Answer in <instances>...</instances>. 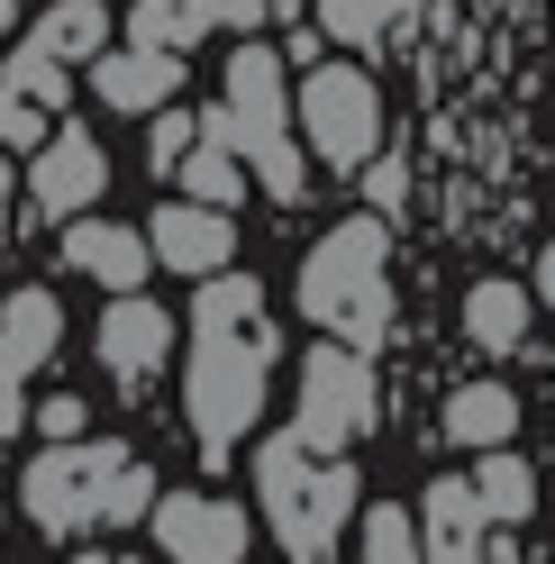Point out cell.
<instances>
[{"label":"cell","mask_w":555,"mask_h":564,"mask_svg":"<svg viewBox=\"0 0 555 564\" xmlns=\"http://www.w3.org/2000/svg\"><path fill=\"white\" fill-rule=\"evenodd\" d=\"M100 365H110V382H146L173 365V310L146 301V292H110V310H100Z\"/></svg>","instance_id":"cell-9"},{"label":"cell","mask_w":555,"mask_h":564,"mask_svg":"<svg viewBox=\"0 0 555 564\" xmlns=\"http://www.w3.org/2000/svg\"><path fill=\"white\" fill-rule=\"evenodd\" d=\"M0 28H19V0H0Z\"/></svg>","instance_id":"cell-32"},{"label":"cell","mask_w":555,"mask_h":564,"mask_svg":"<svg viewBox=\"0 0 555 564\" xmlns=\"http://www.w3.org/2000/svg\"><path fill=\"white\" fill-rule=\"evenodd\" d=\"M264 382H273V310H264V282L228 264L192 301V382H183L192 446L210 465L264 419Z\"/></svg>","instance_id":"cell-1"},{"label":"cell","mask_w":555,"mask_h":564,"mask_svg":"<svg viewBox=\"0 0 555 564\" xmlns=\"http://www.w3.org/2000/svg\"><path fill=\"white\" fill-rule=\"evenodd\" d=\"M91 91L110 100V110H128V119L173 110V91H183V55H164V46H100L91 55Z\"/></svg>","instance_id":"cell-11"},{"label":"cell","mask_w":555,"mask_h":564,"mask_svg":"<svg viewBox=\"0 0 555 564\" xmlns=\"http://www.w3.org/2000/svg\"><path fill=\"white\" fill-rule=\"evenodd\" d=\"M19 501H28V519H37L46 538H74V528H91V474H83V446H46L37 465H28Z\"/></svg>","instance_id":"cell-13"},{"label":"cell","mask_w":555,"mask_h":564,"mask_svg":"<svg viewBox=\"0 0 555 564\" xmlns=\"http://www.w3.org/2000/svg\"><path fill=\"white\" fill-rule=\"evenodd\" d=\"M0 100H28V110H64V100H74V74H64V64L37 46V37H28L19 55H10V74H0Z\"/></svg>","instance_id":"cell-23"},{"label":"cell","mask_w":555,"mask_h":564,"mask_svg":"<svg viewBox=\"0 0 555 564\" xmlns=\"http://www.w3.org/2000/svg\"><path fill=\"white\" fill-rule=\"evenodd\" d=\"M192 137H200V119H183V110H155V128H146V164H155V173H183Z\"/></svg>","instance_id":"cell-26"},{"label":"cell","mask_w":555,"mask_h":564,"mask_svg":"<svg viewBox=\"0 0 555 564\" xmlns=\"http://www.w3.org/2000/svg\"><path fill=\"white\" fill-rule=\"evenodd\" d=\"M529 292H537V301L555 310V246H546V256H537V282H529Z\"/></svg>","instance_id":"cell-30"},{"label":"cell","mask_w":555,"mask_h":564,"mask_svg":"<svg viewBox=\"0 0 555 564\" xmlns=\"http://www.w3.org/2000/svg\"><path fill=\"white\" fill-rule=\"evenodd\" d=\"M200 10H210V28H247L255 37V28L273 19V0H200Z\"/></svg>","instance_id":"cell-28"},{"label":"cell","mask_w":555,"mask_h":564,"mask_svg":"<svg viewBox=\"0 0 555 564\" xmlns=\"http://www.w3.org/2000/svg\"><path fill=\"white\" fill-rule=\"evenodd\" d=\"M529 319H537V292L529 282H474L465 292V337L482 346V356H519V346H529Z\"/></svg>","instance_id":"cell-18"},{"label":"cell","mask_w":555,"mask_h":564,"mask_svg":"<svg viewBox=\"0 0 555 564\" xmlns=\"http://www.w3.org/2000/svg\"><path fill=\"white\" fill-rule=\"evenodd\" d=\"M155 546L173 564H247V510L219 501V491H155Z\"/></svg>","instance_id":"cell-7"},{"label":"cell","mask_w":555,"mask_h":564,"mask_svg":"<svg viewBox=\"0 0 555 564\" xmlns=\"http://www.w3.org/2000/svg\"><path fill=\"white\" fill-rule=\"evenodd\" d=\"M0 437H28V401H19V382H0Z\"/></svg>","instance_id":"cell-29"},{"label":"cell","mask_w":555,"mask_h":564,"mask_svg":"<svg viewBox=\"0 0 555 564\" xmlns=\"http://www.w3.org/2000/svg\"><path fill=\"white\" fill-rule=\"evenodd\" d=\"M37 46L55 64H91L100 46H110V10H100V0H55V10L37 19Z\"/></svg>","instance_id":"cell-22"},{"label":"cell","mask_w":555,"mask_h":564,"mask_svg":"<svg viewBox=\"0 0 555 564\" xmlns=\"http://www.w3.org/2000/svg\"><path fill=\"white\" fill-rule=\"evenodd\" d=\"M255 501H264L292 564H328L356 501H364V482H356L346 455H319V446H301V429H283V437L255 446Z\"/></svg>","instance_id":"cell-3"},{"label":"cell","mask_w":555,"mask_h":564,"mask_svg":"<svg viewBox=\"0 0 555 564\" xmlns=\"http://www.w3.org/2000/svg\"><path fill=\"white\" fill-rule=\"evenodd\" d=\"M247 155L228 147V119L219 110H200V137H192V155H183V200H200V209H237L247 200Z\"/></svg>","instance_id":"cell-16"},{"label":"cell","mask_w":555,"mask_h":564,"mask_svg":"<svg viewBox=\"0 0 555 564\" xmlns=\"http://www.w3.org/2000/svg\"><path fill=\"white\" fill-rule=\"evenodd\" d=\"M356 564H420V519L392 501H364V555Z\"/></svg>","instance_id":"cell-25"},{"label":"cell","mask_w":555,"mask_h":564,"mask_svg":"<svg viewBox=\"0 0 555 564\" xmlns=\"http://www.w3.org/2000/svg\"><path fill=\"white\" fill-rule=\"evenodd\" d=\"M482 501H474V482H428V501H420V564H482Z\"/></svg>","instance_id":"cell-15"},{"label":"cell","mask_w":555,"mask_h":564,"mask_svg":"<svg viewBox=\"0 0 555 564\" xmlns=\"http://www.w3.org/2000/svg\"><path fill=\"white\" fill-rule=\"evenodd\" d=\"M428 0H319V37H337V46H383L401 19H420Z\"/></svg>","instance_id":"cell-21"},{"label":"cell","mask_w":555,"mask_h":564,"mask_svg":"<svg viewBox=\"0 0 555 564\" xmlns=\"http://www.w3.org/2000/svg\"><path fill=\"white\" fill-rule=\"evenodd\" d=\"M64 256H74V273H91L100 292H146V228L128 219H64Z\"/></svg>","instance_id":"cell-12"},{"label":"cell","mask_w":555,"mask_h":564,"mask_svg":"<svg viewBox=\"0 0 555 564\" xmlns=\"http://www.w3.org/2000/svg\"><path fill=\"white\" fill-rule=\"evenodd\" d=\"M55 337H64L55 292H10V301H0V382H28L55 356Z\"/></svg>","instance_id":"cell-17"},{"label":"cell","mask_w":555,"mask_h":564,"mask_svg":"<svg viewBox=\"0 0 555 564\" xmlns=\"http://www.w3.org/2000/svg\"><path fill=\"white\" fill-rule=\"evenodd\" d=\"M474 482V501H482V519H529L537 510V465H529V455H510V446H492V455H482V465L465 474Z\"/></svg>","instance_id":"cell-20"},{"label":"cell","mask_w":555,"mask_h":564,"mask_svg":"<svg viewBox=\"0 0 555 564\" xmlns=\"http://www.w3.org/2000/svg\"><path fill=\"white\" fill-rule=\"evenodd\" d=\"M10 192H19V183H10V164H0V209H10Z\"/></svg>","instance_id":"cell-31"},{"label":"cell","mask_w":555,"mask_h":564,"mask_svg":"<svg viewBox=\"0 0 555 564\" xmlns=\"http://www.w3.org/2000/svg\"><path fill=\"white\" fill-rule=\"evenodd\" d=\"M301 319L328 328L337 346H356V356H373L392 337V228L373 209L337 219L301 256Z\"/></svg>","instance_id":"cell-2"},{"label":"cell","mask_w":555,"mask_h":564,"mask_svg":"<svg viewBox=\"0 0 555 564\" xmlns=\"http://www.w3.org/2000/svg\"><path fill=\"white\" fill-rule=\"evenodd\" d=\"M83 474H91V528H137L155 510V474L119 437H83Z\"/></svg>","instance_id":"cell-14"},{"label":"cell","mask_w":555,"mask_h":564,"mask_svg":"<svg viewBox=\"0 0 555 564\" xmlns=\"http://www.w3.org/2000/svg\"><path fill=\"white\" fill-rule=\"evenodd\" d=\"M110 192V155H100V137L91 128H55L37 164H28V200L46 209V219H83V209Z\"/></svg>","instance_id":"cell-8"},{"label":"cell","mask_w":555,"mask_h":564,"mask_svg":"<svg viewBox=\"0 0 555 564\" xmlns=\"http://www.w3.org/2000/svg\"><path fill=\"white\" fill-rule=\"evenodd\" d=\"M301 147H319V164L364 173L383 155V83L364 64H319L301 83Z\"/></svg>","instance_id":"cell-5"},{"label":"cell","mask_w":555,"mask_h":564,"mask_svg":"<svg viewBox=\"0 0 555 564\" xmlns=\"http://www.w3.org/2000/svg\"><path fill=\"white\" fill-rule=\"evenodd\" d=\"M146 246H155V264L210 282V273L237 264V219H228V209H200V200H164L146 219Z\"/></svg>","instance_id":"cell-10"},{"label":"cell","mask_w":555,"mask_h":564,"mask_svg":"<svg viewBox=\"0 0 555 564\" xmlns=\"http://www.w3.org/2000/svg\"><path fill=\"white\" fill-rule=\"evenodd\" d=\"M28 429H37V437H55V446H83L91 410H83L74 392H55V401H37V410H28Z\"/></svg>","instance_id":"cell-27"},{"label":"cell","mask_w":555,"mask_h":564,"mask_svg":"<svg viewBox=\"0 0 555 564\" xmlns=\"http://www.w3.org/2000/svg\"><path fill=\"white\" fill-rule=\"evenodd\" d=\"M292 429L301 446H319V455H346L364 429H373V365L356 356V346H309L301 356V410H292Z\"/></svg>","instance_id":"cell-6"},{"label":"cell","mask_w":555,"mask_h":564,"mask_svg":"<svg viewBox=\"0 0 555 564\" xmlns=\"http://www.w3.org/2000/svg\"><path fill=\"white\" fill-rule=\"evenodd\" d=\"M74 564H110V555H74Z\"/></svg>","instance_id":"cell-33"},{"label":"cell","mask_w":555,"mask_h":564,"mask_svg":"<svg viewBox=\"0 0 555 564\" xmlns=\"http://www.w3.org/2000/svg\"><path fill=\"white\" fill-rule=\"evenodd\" d=\"M219 119H228V147L247 155V173L273 192V200H301L309 192V164L292 147V64L273 55L264 37H247L228 55V74H219Z\"/></svg>","instance_id":"cell-4"},{"label":"cell","mask_w":555,"mask_h":564,"mask_svg":"<svg viewBox=\"0 0 555 564\" xmlns=\"http://www.w3.org/2000/svg\"><path fill=\"white\" fill-rule=\"evenodd\" d=\"M128 37H137V46L183 55V46L210 37V10H200V0H137V10H128Z\"/></svg>","instance_id":"cell-24"},{"label":"cell","mask_w":555,"mask_h":564,"mask_svg":"<svg viewBox=\"0 0 555 564\" xmlns=\"http://www.w3.org/2000/svg\"><path fill=\"white\" fill-rule=\"evenodd\" d=\"M446 437L474 446V455H492L519 437V401H510V382H456L446 392Z\"/></svg>","instance_id":"cell-19"}]
</instances>
